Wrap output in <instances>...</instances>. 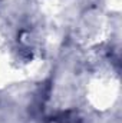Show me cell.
<instances>
[{"label": "cell", "instance_id": "6da1fadb", "mask_svg": "<svg viewBox=\"0 0 122 123\" xmlns=\"http://www.w3.org/2000/svg\"><path fill=\"white\" fill-rule=\"evenodd\" d=\"M52 123H81V120L78 119V116L75 113L68 112V113H62L58 117H55Z\"/></svg>", "mask_w": 122, "mask_h": 123}]
</instances>
